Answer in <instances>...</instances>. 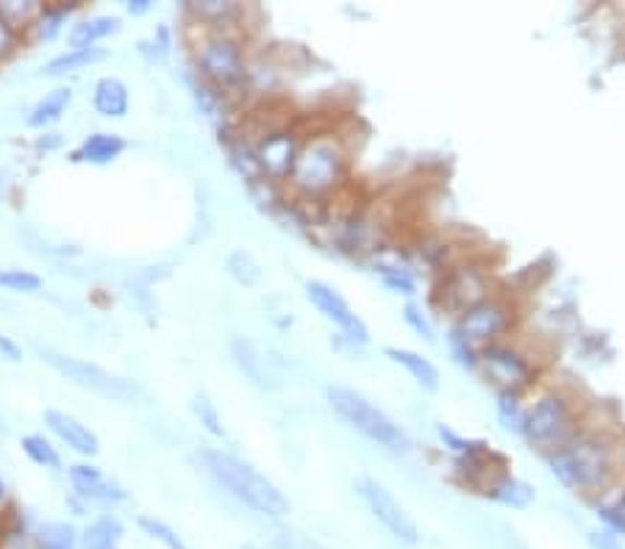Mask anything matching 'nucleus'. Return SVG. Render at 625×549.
Here are the masks:
<instances>
[{
  "label": "nucleus",
  "instance_id": "c03bdc74",
  "mask_svg": "<svg viewBox=\"0 0 625 549\" xmlns=\"http://www.w3.org/2000/svg\"><path fill=\"white\" fill-rule=\"evenodd\" d=\"M240 549H261V547H256V544H242Z\"/></svg>",
  "mask_w": 625,
  "mask_h": 549
},
{
  "label": "nucleus",
  "instance_id": "4c0bfd02",
  "mask_svg": "<svg viewBox=\"0 0 625 549\" xmlns=\"http://www.w3.org/2000/svg\"><path fill=\"white\" fill-rule=\"evenodd\" d=\"M403 316H406V322H409V325L415 327L417 334L426 336V339H433V327H431V322H428V316L422 314V311L417 309L415 303L406 305V311H403Z\"/></svg>",
  "mask_w": 625,
  "mask_h": 549
},
{
  "label": "nucleus",
  "instance_id": "aec40b11",
  "mask_svg": "<svg viewBox=\"0 0 625 549\" xmlns=\"http://www.w3.org/2000/svg\"><path fill=\"white\" fill-rule=\"evenodd\" d=\"M481 494L487 497V500L498 502V506H506V508H528L534 502V497H537L534 488L528 486L526 481L508 475V472H503V470H498L495 475L483 483Z\"/></svg>",
  "mask_w": 625,
  "mask_h": 549
},
{
  "label": "nucleus",
  "instance_id": "f03ea898",
  "mask_svg": "<svg viewBox=\"0 0 625 549\" xmlns=\"http://www.w3.org/2000/svg\"><path fill=\"white\" fill-rule=\"evenodd\" d=\"M351 170V145L334 130L304 136L286 189L295 200H322L342 189Z\"/></svg>",
  "mask_w": 625,
  "mask_h": 549
},
{
  "label": "nucleus",
  "instance_id": "9b49d317",
  "mask_svg": "<svg viewBox=\"0 0 625 549\" xmlns=\"http://www.w3.org/2000/svg\"><path fill=\"white\" fill-rule=\"evenodd\" d=\"M356 494H359L361 502L367 506L370 516L376 519L378 525L384 527L392 538H397L401 544H409V547L420 544V527H417L415 516H412L409 508L403 506L384 483L365 475L356 481Z\"/></svg>",
  "mask_w": 625,
  "mask_h": 549
},
{
  "label": "nucleus",
  "instance_id": "412c9836",
  "mask_svg": "<svg viewBox=\"0 0 625 549\" xmlns=\"http://www.w3.org/2000/svg\"><path fill=\"white\" fill-rule=\"evenodd\" d=\"M384 355L392 361V364L401 366L420 389L426 391L440 389V370L433 366L431 359H426V355H420V352L415 350H406V347H387Z\"/></svg>",
  "mask_w": 625,
  "mask_h": 549
},
{
  "label": "nucleus",
  "instance_id": "6e6552de",
  "mask_svg": "<svg viewBox=\"0 0 625 549\" xmlns=\"http://www.w3.org/2000/svg\"><path fill=\"white\" fill-rule=\"evenodd\" d=\"M45 361H48L64 380H70L73 386L84 391H93V395L106 397V400L118 402H134L139 397H145V391L139 389L137 383L128 380V377H120L114 372L103 370L100 364H93L87 359H75V355H62V352H45Z\"/></svg>",
  "mask_w": 625,
  "mask_h": 549
},
{
  "label": "nucleus",
  "instance_id": "39448f33",
  "mask_svg": "<svg viewBox=\"0 0 625 549\" xmlns=\"http://www.w3.org/2000/svg\"><path fill=\"white\" fill-rule=\"evenodd\" d=\"M514 320H517V305H514L508 297L498 295V291H492L487 300H481V303L473 305L470 311H465V314L456 320V325H453L451 336L458 364L478 366V352H481L483 347L508 339Z\"/></svg>",
  "mask_w": 625,
  "mask_h": 549
},
{
  "label": "nucleus",
  "instance_id": "dca6fc26",
  "mask_svg": "<svg viewBox=\"0 0 625 549\" xmlns=\"http://www.w3.org/2000/svg\"><path fill=\"white\" fill-rule=\"evenodd\" d=\"M45 425H48V431L53 433V436L62 441L68 450H73L75 456L81 458H95L100 452V438L98 433L93 431L89 425H84L81 420H75L73 414H68V411H59V408H48L42 414Z\"/></svg>",
  "mask_w": 625,
  "mask_h": 549
},
{
  "label": "nucleus",
  "instance_id": "a19ab883",
  "mask_svg": "<svg viewBox=\"0 0 625 549\" xmlns=\"http://www.w3.org/2000/svg\"><path fill=\"white\" fill-rule=\"evenodd\" d=\"M125 9H128V14H134V17H143V14H148L150 9H154V3H150V0H128Z\"/></svg>",
  "mask_w": 625,
  "mask_h": 549
},
{
  "label": "nucleus",
  "instance_id": "a211bd4d",
  "mask_svg": "<svg viewBox=\"0 0 625 549\" xmlns=\"http://www.w3.org/2000/svg\"><path fill=\"white\" fill-rule=\"evenodd\" d=\"M93 109L103 120H123L131 109V92L118 75H103L93 87Z\"/></svg>",
  "mask_w": 625,
  "mask_h": 549
},
{
  "label": "nucleus",
  "instance_id": "423d86ee",
  "mask_svg": "<svg viewBox=\"0 0 625 549\" xmlns=\"http://www.w3.org/2000/svg\"><path fill=\"white\" fill-rule=\"evenodd\" d=\"M578 431H581L578 400L573 391L562 389V386L539 391L534 402L526 405L520 433L531 441V447L542 450L546 456L567 445Z\"/></svg>",
  "mask_w": 625,
  "mask_h": 549
},
{
  "label": "nucleus",
  "instance_id": "ddd939ff",
  "mask_svg": "<svg viewBox=\"0 0 625 549\" xmlns=\"http://www.w3.org/2000/svg\"><path fill=\"white\" fill-rule=\"evenodd\" d=\"M304 291L306 300L322 314V320H329L331 325L340 327V334L347 341H353V345H367L370 341V327L353 311V305L342 297V291H336L326 280H306Z\"/></svg>",
  "mask_w": 625,
  "mask_h": 549
},
{
  "label": "nucleus",
  "instance_id": "72a5a7b5",
  "mask_svg": "<svg viewBox=\"0 0 625 549\" xmlns=\"http://www.w3.org/2000/svg\"><path fill=\"white\" fill-rule=\"evenodd\" d=\"M193 414H195V420H198L200 425L211 433V436H225L223 416H220V411H217V405L211 402L209 395H204V391L193 395Z\"/></svg>",
  "mask_w": 625,
  "mask_h": 549
},
{
  "label": "nucleus",
  "instance_id": "7ed1b4c3",
  "mask_svg": "<svg viewBox=\"0 0 625 549\" xmlns=\"http://www.w3.org/2000/svg\"><path fill=\"white\" fill-rule=\"evenodd\" d=\"M195 461L217 486L223 488L229 497H234L236 502H242L248 511L259 513L270 522H284L290 516L292 506L286 500V494L242 458L223 450H200Z\"/></svg>",
  "mask_w": 625,
  "mask_h": 549
},
{
  "label": "nucleus",
  "instance_id": "ea45409f",
  "mask_svg": "<svg viewBox=\"0 0 625 549\" xmlns=\"http://www.w3.org/2000/svg\"><path fill=\"white\" fill-rule=\"evenodd\" d=\"M589 547L592 549H623L620 547V541H617V536H614L612 531H592L589 533Z\"/></svg>",
  "mask_w": 625,
  "mask_h": 549
},
{
  "label": "nucleus",
  "instance_id": "7c9ffc66",
  "mask_svg": "<svg viewBox=\"0 0 625 549\" xmlns=\"http://www.w3.org/2000/svg\"><path fill=\"white\" fill-rule=\"evenodd\" d=\"M267 544H270V549H329L326 544L317 541V538L306 536V533L295 531V527L290 525H281V522H275V525L270 527Z\"/></svg>",
  "mask_w": 625,
  "mask_h": 549
},
{
  "label": "nucleus",
  "instance_id": "f8f14e48",
  "mask_svg": "<svg viewBox=\"0 0 625 549\" xmlns=\"http://www.w3.org/2000/svg\"><path fill=\"white\" fill-rule=\"evenodd\" d=\"M248 142L254 148V159L261 178L273 180V184H286L292 167H295L297 150H301L304 136L297 134L295 128H290V125H275V128L256 134Z\"/></svg>",
  "mask_w": 625,
  "mask_h": 549
},
{
  "label": "nucleus",
  "instance_id": "2eb2a0df",
  "mask_svg": "<svg viewBox=\"0 0 625 549\" xmlns=\"http://www.w3.org/2000/svg\"><path fill=\"white\" fill-rule=\"evenodd\" d=\"M184 17L189 20L195 28H209V32H242V23L248 20V7L234 3V0H186Z\"/></svg>",
  "mask_w": 625,
  "mask_h": 549
},
{
  "label": "nucleus",
  "instance_id": "b1692460",
  "mask_svg": "<svg viewBox=\"0 0 625 549\" xmlns=\"http://www.w3.org/2000/svg\"><path fill=\"white\" fill-rule=\"evenodd\" d=\"M109 59V50L103 48H89V50H64L59 57L50 59L42 67L45 78H64V75L81 73V70L95 67V64L106 62Z\"/></svg>",
  "mask_w": 625,
  "mask_h": 549
},
{
  "label": "nucleus",
  "instance_id": "6ab92c4d",
  "mask_svg": "<svg viewBox=\"0 0 625 549\" xmlns=\"http://www.w3.org/2000/svg\"><path fill=\"white\" fill-rule=\"evenodd\" d=\"M120 17L112 14H93V17L75 20L68 32V48L70 50H89L100 48V42H106L109 37L120 34Z\"/></svg>",
  "mask_w": 625,
  "mask_h": 549
},
{
  "label": "nucleus",
  "instance_id": "37998d69",
  "mask_svg": "<svg viewBox=\"0 0 625 549\" xmlns=\"http://www.w3.org/2000/svg\"><path fill=\"white\" fill-rule=\"evenodd\" d=\"M7 508H9V483H7V477L0 475V516H3Z\"/></svg>",
  "mask_w": 625,
  "mask_h": 549
},
{
  "label": "nucleus",
  "instance_id": "cd10ccee",
  "mask_svg": "<svg viewBox=\"0 0 625 549\" xmlns=\"http://www.w3.org/2000/svg\"><path fill=\"white\" fill-rule=\"evenodd\" d=\"M42 0H0V17L7 20L14 32L23 34L25 42H28V34L42 14Z\"/></svg>",
  "mask_w": 625,
  "mask_h": 549
},
{
  "label": "nucleus",
  "instance_id": "f704fd0d",
  "mask_svg": "<svg viewBox=\"0 0 625 549\" xmlns=\"http://www.w3.org/2000/svg\"><path fill=\"white\" fill-rule=\"evenodd\" d=\"M498 414L506 431H523V416H526V405L520 402V395H498Z\"/></svg>",
  "mask_w": 625,
  "mask_h": 549
},
{
  "label": "nucleus",
  "instance_id": "e433bc0d",
  "mask_svg": "<svg viewBox=\"0 0 625 549\" xmlns=\"http://www.w3.org/2000/svg\"><path fill=\"white\" fill-rule=\"evenodd\" d=\"M381 278L390 289L401 291V295H415V278L409 275V270H403V266H381Z\"/></svg>",
  "mask_w": 625,
  "mask_h": 549
},
{
  "label": "nucleus",
  "instance_id": "9d476101",
  "mask_svg": "<svg viewBox=\"0 0 625 549\" xmlns=\"http://www.w3.org/2000/svg\"><path fill=\"white\" fill-rule=\"evenodd\" d=\"M489 295H492L489 272L478 264H458L442 272L440 284L433 289V305L458 320Z\"/></svg>",
  "mask_w": 625,
  "mask_h": 549
},
{
  "label": "nucleus",
  "instance_id": "a878e982",
  "mask_svg": "<svg viewBox=\"0 0 625 549\" xmlns=\"http://www.w3.org/2000/svg\"><path fill=\"white\" fill-rule=\"evenodd\" d=\"M231 352H234L236 366H240V370L248 375L250 383H256V386H261V389L273 386V375H270L267 359H261L259 347H256L254 341L236 336V339L231 341Z\"/></svg>",
  "mask_w": 625,
  "mask_h": 549
},
{
  "label": "nucleus",
  "instance_id": "c9c22d12",
  "mask_svg": "<svg viewBox=\"0 0 625 549\" xmlns=\"http://www.w3.org/2000/svg\"><path fill=\"white\" fill-rule=\"evenodd\" d=\"M23 45H25L23 34L14 32L12 25H9L7 20L0 17V67L12 62V59L17 57L20 50H23Z\"/></svg>",
  "mask_w": 625,
  "mask_h": 549
},
{
  "label": "nucleus",
  "instance_id": "2f4dec72",
  "mask_svg": "<svg viewBox=\"0 0 625 549\" xmlns=\"http://www.w3.org/2000/svg\"><path fill=\"white\" fill-rule=\"evenodd\" d=\"M0 289L14 291V295H37V291L42 289V278L32 270L3 266V270H0Z\"/></svg>",
  "mask_w": 625,
  "mask_h": 549
},
{
  "label": "nucleus",
  "instance_id": "4468645a",
  "mask_svg": "<svg viewBox=\"0 0 625 549\" xmlns=\"http://www.w3.org/2000/svg\"><path fill=\"white\" fill-rule=\"evenodd\" d=\"M68 481H70V488H73V494L81 502H84V506L112 508L125 500L123 488H120L114 481H109V477L103 475V470L89 461L73 463V466L68 470Z\"/></svg>",
  "mask_w": 625,
  "mask_h": 549
},
{
  "label": "nucleus",
  "instance_id": "393cba45",
  "mask_svg": "<svg viewBox=\"0 0 625 549\" xmlns=\"http://www.w3.org/2000/svg\"><path fill=\"white\" fill-rule=\"evenodd\" d=\"M70 103H73V89L57 87L53 92H48L37 105H34L25 123H28V128L34 130H48L50 125H57L59 120L68 114Z\"/></svg>",
  "mask_w": 625,
  "mask_h": 549
},
{
  "label": "nucleus",
  "instance_id": "f257e3e1",
  "mask_svg": "<svg viewBox=\"0 0 625 549\" xmlns=\"http://www.w3.org/2000/svg\"><path fill=\"white\" fill-rule=\"evenodd\" d=\"M620 458L623 456L614 436L603 431H578L567 445L548 456V463L564 488L587 500H598L620 481Z\"/></svg>",
  "mask_w": 625,
  "mask_h": 549
},
{
  "label": "nucleus",
  "instance_id": "473e14b6",
  "mask_svg": "<svg viewBox=\"0 0 625 549\" xmlns=\"http://www.w3.org/2000/svg\"><path fill=\"white\" fill-rule=\"evenodd\" d=\"M137 525H139V531H143L145 536L150 538V541L161 544L164 549H186L184 538L179 536V531H175V527H170L168 522H161V519L139 516Z\"/></svg>",
  "mask_w": 625,
  "mask_h": 549
},
{
  "label": "nucleus",
  "instance_id": "f3484780",
  "mask_svg": "<svg viewBox=\"0 0 625 549\" xmlns=\"http://www.w3.org/2000/svg\"><path fill=\"white\" fill-rule=\"evenodd\" d=\"M125 150H128V142H125L120 134H112V130H95V134L81 139L78 148L70 153V161H73V164H89V167H109V164H114Z\"/></svg>",
  "mask_w": 625,
  "mask_h": 549
},
{
  "label": "nucleus",
  "instance_id": "1a4fd4ad",
  "mask_svg": "<svg viewBox=\"0 0 625 549\" xmlns=\"http://www.w3.org/2000/svg\"><path fill=\"white\" fill-rule=\"evenodd\" d=\"M478 366L487 383L495 386L498 395H523L537 380V361L508 339L483 347L478 352Z\"/></svg>",
  "mask_w": 625,
  "mask_h": 549
},
{
  "label": "nucleus",
  "instance_id": "c756f323",
  "mask_svg": "<svg viewBox=\"0 0 625 549\" xmlns=\"http://www.w3.org/2000/svg\"><path fill=\"white\" fill-rule=\"evenodd\" d=\"M225 272H229V278L234 280V284L245 286V289H250V286H256L261 280L259 261H256L248 250H234V253L225 259Z\"/></svg>",
  "mask_w": 625,
  "mask_h": 549
},
{
  "label": "nucleus",
  "instance_id": "20e7f679",
  "mask_svg": "<svg viewBox=\"0 0 625 549\" xmlns=\"http://www.w3.org/2000/svg\"><path fill=\"white\" fill-rule=\"evenodd\" d=\"M195 28V25H193ZM189 57L200 84L223 95H240L248 89L250 53L242 32H209L195 28L189 37Z\"/></svg>",
  "mask_w": 625,
  "mask_h": 549
},
{
  "label": "nucleus",
  "instance_id": "58836bf2",
  "mask_svg": "<svg viewBox=\"0 0 625 549\" xmlns=\"http://www.w3.org/2000/svg\"><path fill=\"white\" fill-rule=\"evenodd\" d=\"M0 359L9 361V364H20L23 361V347L7 334H0Z\"/></svg>",
  "mask_w": 625,
  "mask_h": 549
},
{
  "label": "nucleus",
  "instance_id": "79ce46f5",
  "mask_svg": "<svg viewBox=\"0 0 625 549\" xmlns=\"http://www.w3.org/2000/svg\"><path fill=\"white\" fill-rule=\"evenodd\" d=\"M59 145H62V136L59 134H45L42 130V139H37L39 150H53V148H59Z\"/></svg>",
  "mask_w": 625,
  "mask_h": 549
},
{
  "label": "nucleus",
  "instance_id": "0eeeda50",
  "mask_svg": "<svg viewBox=\"0 0 625 549\" xmlns=\"http://www.w3.org/2000/svg\"><path fill=\"white\" fill-rule=\"evenodd\" d=\"M329 397V405L347 427H353L356 433H361L365 438H370L372 445L384 447L392 452H406L409 450V436L387 414L384 408H378L376 402L367 400L361 391H353L347 386H331L326 391Z\"/></svg>",
  "mask_w": 625,
  "mask_h": 549
},
{
  "label": "nucleus",
  "instance_id": "c85d7f7f",
  "mask_svg": "<svg viewBox=\"0 0 625 549\" xmlns=\"http://www.w3.org/2000/svg\"><path fill=\"white\" fill-rule=\"evenodd\" d=\"M34 549H78V531L70 522H45L34 533Z\"/></svg>",
  "mask_w": 625,
  "mask_h": 549
},
{
  "label": "nucleus",
  "instance_id": "5701e85b",
  "mask_svg": "<svg viewBox=\"0 0 625 549\" xmlns=\"http://www.w3.org/2000/svg\"><path fill=\"white\" fill-rule=\"evenodd\" d=\"M123 522L112 513L93 519L84 531L78 533V549H120L123 541Z\"/></svg>",
  "mask_w": 625,
  "mask_h": 549
},
{
  "label": "nucleus",
  "instance_id": "4be33fe9",
  "mask_svg": "<svg viewBox=\"0 0 625 549\" xmlns=\"http://www.w3.org/2000/svg\"><path fill=\"white\" fill-rule=\"evenodd\" d=\"M78 9L81 0H50V3H45L42 14H39L32 34H28V42H53L64 32L70 14H75Z\"/></svg>",
  "mask_w": 625,
  "mask_h": 549
},
{
  "label": "nucleus",
  "instance_id": "bb28decb",
  "mask_svg": "<svg viewBox=\"0 0 625 549\" xmlns=\"http://www.w3.org/2000/svg\"><path fill=\"white\" fill-rule=\"evenodd\" d=\"M20 447H23L25 458H28L34 466H39V470L62 472V452H59V447L53 445L48 436H42V433H28V436H23L20 438Z\"/></svg>",
  "mask_w": 625,
  "mask_h": 549
}]
</instances>
